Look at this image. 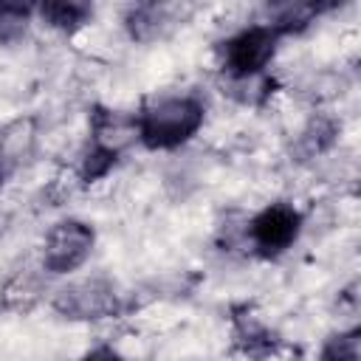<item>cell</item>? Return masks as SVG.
Listing matches in <instances>:
<instances>
[{
  "instance_id": "obj_7",
  "label": "cell",
  "mask_w": 361,
  "mask_h": 361,
  "mask_svg": "<svg viewBox=\"0 0 361 361\" xmlns=\"http://www.w3.org/2000/svg\"><path fill=\"white\" fill-rule=\"evenodd\" d=\"M39 17L51 28L76 31L93 17V8L87 3H45V6H39Z\"/></svg>"
},
{
  "instance_id": "obj_9",
  "label": "cell",
  "mask_w": 361,
  "mask_h": 361,
  "mask_svg": "<svg viewBox=\"0 0 361 361\" xmlns=\"http://www.w3.org/2000/svg\"><path fill=\"white\" fill-rule=\"evenodd\" d=\"M28 14H31L28 6L0 3V42H8L14 37H20L25 23H28Z\"/></svg>"
},
{
  "instance_id": "obj_1",
  "label": "cell",
  "mask_w": 361,
  "mask_h": 361,
  "mask_svg": "<svg viewBox=\"0 0 361 361\" xmlns=\"http://www.w3.org/2000/svg\"><path fill=\"white\" fill-rule=\"evenodd\" d=\"M203 124V104L195 96H169L147 107L138 118V138L149 149H175Z\"/></svg>"
},
{
  "instance_id": "obj_3",
  "label": "cell",
  "mask_w": 361,
  "mask_h": 361,
  "mask_svg": "<svg viewBox=\"0 0 361 361\" xmlns=\"http://www.w3.org/2000/svg\"><path fill=\"white\" fill-rule=\"evenodd\" d=\"M276 42H279V34L271 25H248L237 31L231 39H226L223 68L234 79H248L271 62V56L276 54Z\"/></svg>"
},
{
  "instance_id": "obj_5",
  "label": "cell",
  "mask_w": 361,
  "mask_h": 361,
  "mask_svg": "<svg viewBox=\"0 0 361 361\" xmlns=\"http://www.w3.org/2000/svg\"><path fill=\"white\" fill-rule=\"evenodd\" d=\"M54 307L65 319H107L118 310V293L102 279L76 282L56 293Z\"/></svg>"
},
{
  "instance_id": "obj_6",
  "label": "cell",
  "mask_w": 361,
  "mask_h": 361,
  "mask_svg": "<svg viewBox=\"0 0 361 361\" xmlns=\"http://www.w3.org/2000/svg\"><path fill=\"white\" fill-rule=\"evenodd\" d=\"M327 8L330 6H322V3H285V6L271 8V23L268 25L282 37V34H290V31L305 28L307 23H313Z\"/></svg>"
},
{
  "instance_id": "obj_8",
  "label": "cell",
  "mask_w": 361,
  "mask_h": 361,
  "mask_svg": "<svg viewBox=\"0 0 361 361\" xmlns=\"http://www.w3.org/2000/svg\"><path fill=\"white\" fill-rule=\"evenodd\" d=\"M322 361H361V333H358V327H350V330L333 336L322 350Z\"/></svg>"
},
{
  "instance_id": "obj_4",
  "label": "cell",
  "mask_w": 361,
  "mask_h": 361,
  "mask_svg": "<svg viewBox=\"0 0 361 361\" xmlns=\"http://www.w3.org/2000/svg\"><path fill=\"white\" fill-rule=\"evenodd\" d=\"M302 231V214L290 203H271L265 206L248 226L251 243L262 257H279L285 254Z\"/></svg>"
},
{
  "instance_id": "obj_11",
  "label": "cell",
  "mask_w": 361,
  "mask_h": 361,
  "mask_svg": "<svg viewBox=\"0 0 361 361\" xmlns=\"http://www.w3.org/2000/svg\"><path fill=\"white\" fill-rule=\"evenodd\" d=\"M0 186H3V166H0Z\"/></svg>"
},
{
  "instance_id": "obj_10",
  "label": "cell",
  "mask_w": 361,
  "mask_h": 361,
  "mask_svg": "<svg viewBox=\"0 0 361 361\" xmlns=\"http://www.w3.org/2000/svg\"><path fill=\"white\" fill-rule=\"evenodd\" d=\"M82 361H127L124 355H118L116 350H110V347H96V350H90Z\"/></svg>"
},
{
  "instance_id": "obj_2",
  "label": "cell",
  "mask_w": 361,
  "mask_h": 361,
  "mask_svg": "<svg viewBox=\"0 0 361 361\" xmlns=\"http://www.w3.org/2000/svg\"><path fill=\"white\" fill-rule=\"evenodd\" d=\"M93 228L85 220L68 217L51 226L45 234V248H42V265L51 274H68L76 271L93 251Z\"/></svg>"
}]
</instances>
